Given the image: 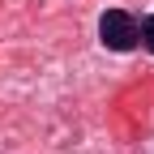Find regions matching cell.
<instances>
[{
  "mask_svg": "<svg viewBox=\"0 0 154 154\" xmlns=\"http://www.w3.org/2000/svg\"><path fill=\"white\" fill-rule=\"evenodd\" d=\"M99 38H103V47H111V51H128V47H137L141 30H137V22H133L124 9H107L99 17Z\"/></svg>",
  "mask_w": 154,
  "mask_h": 154,
  "instance_id": "6da1fadb",
  "label": "cell"
},
{
  "mask_svg": "<svg viewBox=\"0 0 154 154\" xmlns=\"http://www.w3.org/2000/svg\"><path fill=\"white\" fill-rule=\"evenodd\" d=\"M137 30H141V43H146V47L154 51V17H146V22H141Z\"/></svg>",
  "mask_w": 154,
  "mask_h": 154,
  "instance_id": "7a4b0ae2",
  "label": "cell"
}]
</instances>
